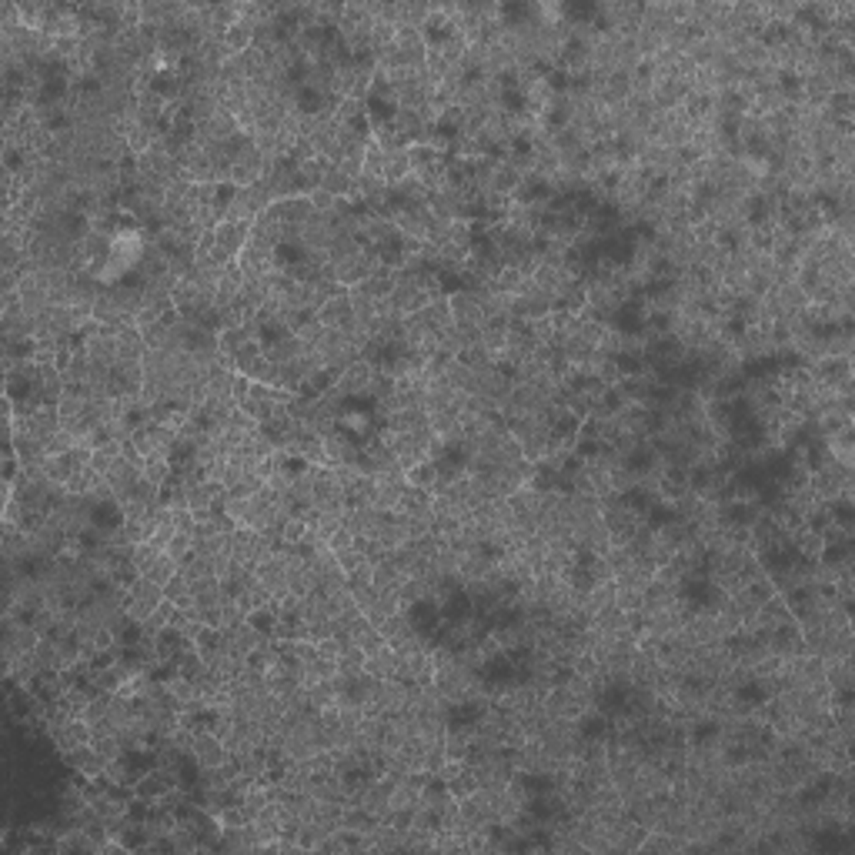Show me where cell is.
<instances>
[{
    "mask_svg": "<svg viewBox=\"0 0 855 855\" xmlns=\"http://www.w3.org/2000/svg\"><path fill=\"white\" fill-rule=\"evenodd\" d=\"M251 41H254V24L251 21H234V24H227V27H224V43H227L234 53L247 51V47H251Z\"/></svg>",
    "mask_w": 855,
    "mask_h": 855,
    "instance_id": "cell-1",
    "label": "cell"
},
{
    "mask_svg": "<svg viewBox=\"0 0 855 855\" xmlns=\"http://www.w3.org/2000/svg\"><path fill=\"white\" fill-rule=\"evenodd\" d=\"M605 732H608V722H605L602 715H591L581 722V735H585V739H602Z\"/></svg>",
    "mask_w": 855,
    "mask_h": 855,
    "instance_id": "cell-2",
    "label": "cell"
}]
</instances>
